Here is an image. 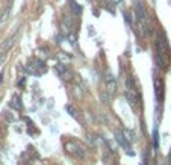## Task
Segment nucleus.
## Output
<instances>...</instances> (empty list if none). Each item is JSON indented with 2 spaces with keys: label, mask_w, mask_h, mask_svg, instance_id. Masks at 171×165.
Wrapping results in <instances>:
<instances>
[{
  "label": "nucleus",
  "mask_w": 171,
  "mask_h": 165,
  "mask_svg": "<svg viewBox=\"0 0 171 165\" xmlns=\"http://www.w3.org/2000/svg\"><path fill=\"white\" fill-rule=\"evenodd\" d=\"M156 48H158V55H156V61L159 64L160 68H167L171 59V52L170 46H168V39L165 34H159L158 39H156Z\"/></svg>",
  "instance_id": "nucleus-1"
},
{
  "label": "nucleus",
  "mask_w": 171,
  "mask_h": 165,
  "mask_svg": "<svg viewBox=\"0 0 171 165\" xmlns=\"http://www.w3.org/2000/svg\"><path fill=\"white\" fill-rule=\"evenodd\" d=\"M47 71V67L46 64L43 62V61H34L32 64H27L26 65V73L27 74H34V76H41V74H44Z\"/></svg>",
  "instance_id": "nucleus-2"
},
{
  "label": "nucleus",
  "mask_w": 171,
  "mask_h": 165,
  "mask_svg": "<svg viewBox=\"0 0 171 165\" xmlns=\"http://www.w3.org/2000/svg\"><path fill=\"white\" fill-rule=\"evenodd\" d=\"M18 39V30L14 34V35H11L9 38H6L3 43H2V46H0V61L6 56V53L9 52L12 48V46L15 44V41Z\"/></svg>",
  "instance_id": "nucleus-3"
},
{
  "label": "nucleus",
  "mask_w": 171,
  "mask_h": 165,
  "mask_svg": "<svg viewBox=\"0 0 171 165\" xmlns=\"http://www.w3.org/2000/svg\"><path fill=\"white\" fill-rule=\"evenodd\" d=\"M65 149L68 150V153L74 154L76 158H83V156H85V149H83L76 140H71V141L65 142Z\"/></svg>",
  "instance_id": "nucleus-4"
},
{
  "label": "nucleus",
  "mask_w": 171,
  "mask_h": 165,
  "mask_svg": "<svg viewBox=\"0 0 171 165\" xmlns=\"http://www.w3.org/2000/svg\"><path fill=\"white\" fill-rule=\"evenodd\" d=\"M135 11H136V15H138V21H139V27L142 29V30H146L144 27H146V24H147L148 27H150V24H148V17H147V12L144 9V6H142V3L141 2H138L136 3V8H135ZM151 29V27H150Z\"/></svg>",
  "instance_id": "nucleus-5"
},
{
  "label": "nucleus",
  "mask_w": 171,
  "mask_h": 165,
  "mask_svg": "<svg viewBox=\"0 0 171 165\" xmlns=\"http://www.w3.org/2000/svg\"><path fill=\"white\" fill-rule=\"evenodd\" d=\"M115 140H117V142H118V144H120V145H121V147L124 149L127 153L132 154V147H130V142H129L130 140H129V138H126L123 132L117 130V132H115Z\"/></svg>",
  "instance_id": "nucleus-6"
},
{
  "label": "nucleus",
  "mask_w": 171,
  "mask_h": 165,
  "mask_svg": "<svg viewBox=\"0 0 171 165\" xmlns=\"http://www.w3.org/2000/svg\"><path fill=\"white\" fill-rule=\"evenodd\" d=\"M155 93H156V103L159 105V108L162 109V103H164V94H165V91H164V83L160 79H155Z\"/></svg>",
  "instance_id": "nucleus-7"
},
{
  "label": "nucleus",
  "mask_w": 171,
  "mask_h": 165,
  "mask_svg": "<svg viewBox=\"0 0 171 165\" xmlns=\"http://www.w3.org/2000/svg\"><path fill=\"white\" fill-rule=\"evenodd\" d=\"M56 73H58V76L62 79V80H65V82H68V80H71V77H73V74H71V71L64 65V64H58L56 65Z\"/></svg>",
  "instance_id": "nucleus-8"
},
{
  "label": "nucleus",
  "mask_w": 171,
  "mask_h": 165,
  "mask_svg": "<svg viewBox=\"0 0 171 165\" xmlns=\"http://www.w3.org/2000/svg\"><path fill=\"white\" fill-rule=\"evenodd\" d=\"M104 85H106V91H108V94L112 95L115 93V89H117V82H115L114 76L112 74H106L104 76Z\"/></svg>",
  "instance_id": "nucleus-9"
},
{
  "label": "nucleus",
  "mask_w": 171,
  "mask_h": 165,
  "mask_svg": "<svg viewBox=\"0 0 171 165\" xmlns=\"http://www.w3.org/2000/svg\"><path fill=\"white\" fill-rule=\"evenodd\" d=\"M9 106H11L12 109H15V111H21V108H23V103H21V97H20V95H12Z\"/></svg>",
  "instance_id": "nucleus-10"
},
{
  "label": "nucleus",
  "mask_w": 171,
  "mask_h": 165,
  "mask_svg": "<svg viewBox=\"0 0 171 165\" xmlns=\"http://www.w3.org/2000/svg\"><path fill=\"white\" fill-rule=\"evenodd\" d=\"M11 11H12V6L9 5V6H8L5 11L0 14V24H3L5 21H6V20H8V18H9V15H11Z\"/></svg>",
  "instance_id": "nucleus-11"
},
{
  "label": "nucleus",
  "mask_w": 171,
  "mask_h": 165,
  "mask_svg": "<svg viewBox=\"0 0 171 165\" xmlns=\"http://www.w3.org/2000/svg\"><path fill=\"white\" fill-rule=\"evenodd\" d=\"M71 9H73V12H74L76 15H79L80 12H82V8H80V6L77 5V3H74V2L71 3Z\"/></svg>",
  "instance_id": "nucleus-12"
},
{
  "label": "nucleus",
  "mask_w": 171,
  "mask_h": 165,
  "mask_svg": "<svg viewBox=\"0 0 171 165\" xmlns=\"http://www.w3.org/2000/svg\"><path fill=\"white\" fill-rule=\"evenodd\" d=\"M62 24H64L65 29H70V27H71V18H70V17H65L64 21H62Z\"/></svg>",
  "instance_id": "nucleus-13"
},
{
  "label": "nucleus",
  "mask_w": 171,
  "mask_h": 165,
  "mask_svg": "<svg viewBox=\"0 0 171 165\" xmlns=\"http://www.w3.org/2000/svg\"><path fill=\"white\" fill-rule=\"evenodd\" d=\"M168 161H170V164H171V153H170V158H168Z\"/></svg>",
  "instance_id": "nucleus-14"
}]
</instances>
